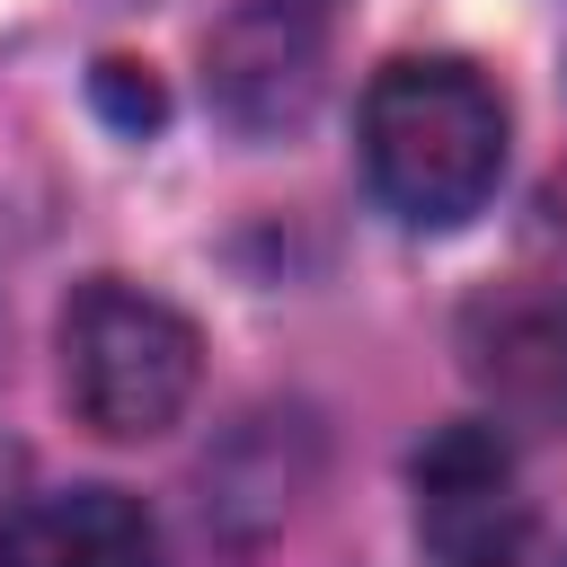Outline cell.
Wrapping results in <instances>:
<instances>
[{
  "label": "cell",
  "instance_id": "1",
  "mask_svg": "<svg viewBox=\"0 0 567 567\" xmlns=\"http://www.w3.org/2000/svg\"><path fill=\"white\" fill-rule=\"evenodd\" d=\"M354 151L408 230H461L505 177V97L461 53H399L363 89Z\"/></svg>",
  "mask_w": 567,
  "mask_h": 567
},
{
  "label": "cell",
  "instance_id": "2",
  "mask_svg": "<svg viewBox=\"0 0 567 567\" xmlns=\"http://www.w3.org/2000/svg\"><path fill=\"white\" fill-rule=\"evenodd\" d=\"M204 381V337L186 310L124 275H89L62 301V399L106 443H151L186 416Z\"/></svg>",
  "mask_w": 567,
  "mask_h": 567
},
{
  "label": "cell",
  "instance_id": "3",
  "mask_svg": "<svg viewBox=\"0 0 567 567\" xmlns=\"http://www.w3.org/2000/svg\"><path fill=\"white\" fill-rule=\"evenodd\" d=\"M408 478H416V549H425V567H514L523 558L532 496H523L505 425L461 416V425L425 434Z\"/></svg>",
  "mask_w": 567,
  "mask_h": 567
},
{
  "label": "cell",
  "instance_id": "4",
  "mask_svg": "<svg viewBox=\"0 0 567 567\" xmlns=\"http://www.w3.org/2000/svg\"><path fill=\"white\" fill-rule=\"evenodd\" d=\"M328 80V9L319 0H239L204 44V89L239 133H292Z\"/></svg>",
  "mask_w": 567,
  "mask_h": 567
},
{
  "label": "cell",
  "instance_id": "5",
  "mask_svg": "<svg viewBox=\"0 0 567 567\" xmlns=\"http://www.w3.org/2000/svg\"><path fill=\"white\" fill-rule=\"evenodd\" d=\"M461 372L523 434H567V284H496L461 310Z\"/></svg>",
  "mask_w": 567,
  "mask_h": 567
},
{
  "label": "cell",
  "instance_id": "6",
  "mask_svg": "<svg viewBox=\"0 0 567 567\" xmlns=\"http://www.w3.org/2000/svg\"><path fill=\"white\" fill-rule=\"evenodd\" d=\"M0 567H159V532L124 487H53L18 496L0 523Z\"/></svg>",
  "mask_w": 567,
  "mask_h": 567
},
{
  "label": "cell",
  "instance_id": "7",
  "mask_svg": "<svg viewBox=\"0 0 567 567\" xmlns=\"http://www.w3.org/2000/svg\"><path fill=\"white\" fill-rule=\"evenodd\" d=\"M18 470H27V452H18L9 434H0V523L18 514Z\"/></svg>",
  "mask_w": 567,
  "mask_h": 567
},
{
  "label": "cell",
  "instance_id": "8",
  "mask_svg": "<svg viewBox=\"0 0 567 567\" xmlns=\"http://www.w3.org/2000/svg\"><path fill=\"white\" fill-rule=\"evenodd\" d=\"M0 354H9V221H0Z\"/></svg>",
  "mask_w": 567,
  "mask_h": 567
}]
</instances>
